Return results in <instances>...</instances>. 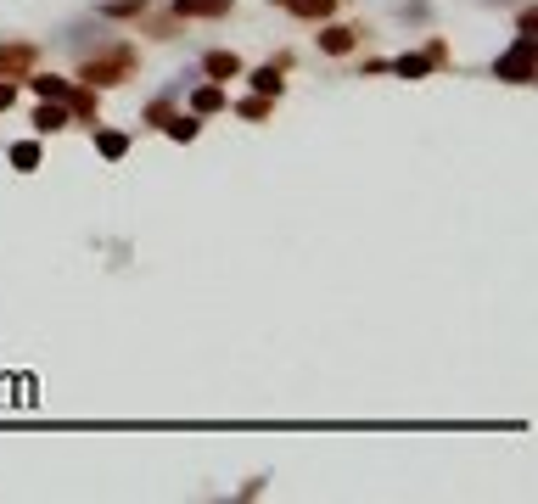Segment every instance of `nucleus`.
I'll list each match as a JSON object with an SVG mask.
<instances>
[{
    "mask_svg": "<svg viewBox=\"0 0 538 504\" xmlns=\"http://www.w3.org/2000/svg\"><path fill=\"white\" fill-rule=\"evenodd\" d=\"M236 112L247 118V124H264L269 112H275V101H269V96H241V101H236Z\"/></svg>",
    "mask_w": 538,
    "mask_h": 504,
    "instance_id": "nucleus-19",
    "label": "nucleus"
},
{
    "mask_svg": "<svg viewBox=\"0 0 538 504\" xmlns=\"http://www.w3.org/2000/svg\"><path fill=\"white\" fill-rule=\"evenodd\" d=\"M6 163H12L17 174H34V168L45 163V146H40V135H34V140H12V146H6Z\"/></svg>",
    "mask_w": 538,
    "mask_h": 504,
    "instance_id": "nucleus-14",
    "label": "nucleus"
},
{
    "mask_svg": "<svg viewBox=\"0 0 538 504\" xmlns=\"http://www.w3.org/2000/svg\"><path fill=\"white\" fill-rule=\"evenodd\" d=\"M17 90H23V79H0V112L17 107Z\"/></svg>",
    "mask_w": 538,
    "mask_h": 504,
    "instance_id": "nucleus-21",
    "label": "nucleus"
},
{
    "mask_svg": "<svg viewBox=\"0 0 538 504\" xmlns=\"http://www.w3.org/2000/svg\"><path fill=\"white\" fill-rule=\"evenodd\" d=\"M398 17H404V23H415V28H432L438 6H432V0H398Z\"/></svg>",
    "mask_w": 538,
    "mask_h": 504,
    "instance_id": "nucleus-18",
    "label": "nucleus"
},
{
    "mask_svg": "<svg viewBox=\"0 0 538 504\" xmlns=\"http://www.w3.org/2000/svg\"><path fill=\"white\" fill-rule=\"evenodd\" d=\"M533 51H538L533 34H516V45L494 56V79L499 84H533Z\"/></svg>",
    "mask_w": 538,
    "mask_h": 504,
    "instance_id": "nucleus-3",
    "label": "nucleus"
},
{
    "mask_svg": "<svg viewBox=\"0 0 538 504\" xmlns=\"http://www.w3.org/2000/svg\"><path fill=\"white\" fill-rule=\"evenodd\" d=\"M197 73H202V79H213V84H230V79H241V73H247V62H241L236 51H225V45H219V51H202Z\"/></svg>",
    "mask_w": 538,
    "mask_h": 504,
    "instance_id": "nucleus-8",
    "label": "nucleus"
},
{
    "mask_svg": "<svg viewBox=\"0 0 538 504\" xmlns=\"http://www.w3.org/2000/svg\"><path fill=\"white\" fill-rule=\"evenodd\" d=\"M141 68V51L129 40H96V51H85L79 62V84H96V90H113V84H129Z\"/></svg>",
    "mask_w": 538,
    "mask_h": 504,
    "instance_id": "nucleus-1",
    "label": "nucleus"
},
{
    "mask_svg": "<svg viewBox=\"0 0 538 504\" xmlns=\"http://www.w3.org/2000/svg\"><path fill=\"white\" fill-rule=\"evenodd\" d=\"M152 0H96V17L101 23H129V17H146Z\"/></svg>",
    "mask_w": 538,
    "mask_h": 504,
    "instance_id": "nucleus-15",
    "label": "nucleus"
},
{
    "mask_svg": "<svg viewBox=\"0 0 538 504\" xmlns=\"http://www.w3.org/2000/svg\"><path fill=\"white\" fill-rule=\"evenodd\" d=\"M185 96V112H197V118H213V112H225L230 96H225V84H213V79H191V90H180Z\"/></svg>",
    "mask_w": 538,
    "mask_h": 504,
    "instance_id": "nucleus-7",
    "label": "nucleus"
},
{
    "mask_svg": "<svg viewBox=\"0 0 538 504\" xmlns=\"http://www.w3.org/2000/svg\"><path fill=\"white\" fill-rule=\"evenodd\" d=\"M73 124V112L62 107V101H40V107H34V135H62V129Z\"/></svg>",
    "mask_w": 538,
    "mask_h": 504,
    "instance_id": "nucleus-12",
    "label": "nucleus"
},
{
    "mask_svg": "<svg viewBox=\"0 0 538 504\" xmlns=\"http://www.w3.org/2000/svg\"><path fill=\"white\" fill-rule=\"evenodd\" d=\"M90 140H96V152L107 163H124L129 157V129H107V124H90Z\"/></svg>",
    "mask_w": 538,
    "mask_h": 504,
    "instance_id": "nucleus-11",
    "label": "nucleus"
},
{
    "mask_svg": "<svg viewBox=\"0 0 538 504\" xmlns=\"http://www.w3.org/2000/svg\"><path fill=\"white\" fill-rule=\"evenodd\" d=\"M482 6H516V0H482Z\"/></svg>",
    "mask_w": 538,
    "mask_h": 504,
    "instance_id": "nucleus-22",
    "label": "nucleus"
},
{
    "mask_svg": "<svg viewBox=\"0 0 538 504\" xmlns=\"http://www.w3.org/2000/svg\"><path fill=\"white\" fill-rule=\"evenodd\" d=\"M314 40H320V56H354L359 45H365V28H354V23H331V17H326Z\"/></svg>",
    "mask_w": 538,
    "mask_h": 504,
    "instance_id": "nucleus-5",
    "label": "nucleus"
},
{
    "mask_svg": "<svg viewBox=\"0 0 538 504\" xmlns=\"http://www.w3.org/2000/svg\"><path fill=\"white\" fill-rule=\"evenodd\" d=\"M163 135H169V140H180V146H191V140L202 135V118H197V112H174L169 124H163Z\"/></svg>",
    "mask_w": 538,
    "mask_h": 504,
    "instance_id": "nucleus-17",
    "label": "nucleus"
},
{
    "mask_svg": "<svg viewBox=\"0 0 538 504\" xmlns=\"http://www.w3.org/2000/svg\"><path fill=\"white\" fill-rule=\"evenodd\" d=\"M516 34H533L538 40V6L533 0H516Z\"/></svg>",
    "mask_w": 538,
    "mask_h": 504,
    "instance_id": "nucleus-20",
    "label": "nucleus"
},
{
    "mask_svg": "<svg viewBox=\"0 0 538 504\" xmlns=\"http://www.w3.org/2000/svg\"><path fill=\"white\" fill-rule=\"evenodd\" d=\"M169 12L185 17V23H191V17H230L236 0H169Z\"/></svg>",
    "mask_w": 538,
    "mask_h": 504,
    "instance_id": "nucleus-13",
    "label": "nucleus"
},
{
    "mask_svg": "<svg viewBox=\"0 0 538 504\" xmlns=\"http://www.w3.org/2000/svg\"><path fill=\"white\" fill-rule=\"evenodd\" d=\"M286 73H292V51L269 56L264 68H253V73H247V79H253V96H269V101H281V96H286Z\"/></svg>",
    "mask_w": 538,
    "mask_h": 504,
    "instance_id": "nucleus-4",
    "label": "nucleus"
},
{
    "mask_svg": "<svg viewBox=\"0 0 538 504\" xmlns=\"http://www.w3.org/2000/svg\"><path fill=\"white\" fill-rule=\"evenodd\" d=\"M269 6H281V12L298 17V23H326V17H337L342 0H269Z\"/></svg>",
    "mask_w": 538,
    "mask_h": 504,
    "instance_id": "nucleus-10",
    "label": "nucleus"
},
{
    "mask_svg": "<svg viewBox=\"0 0 538 504\" xmlns=\"http://www.w3.org/2000/svg\"><path fill=\"white\" fill-rule=\"evenodd\" d=\"M34 62H40L34 40H0V79H29Z\"/></svg>",
    "mask_w": 538,
    "mask_h": 504,
    "instance_id": "nucleus-6",
    "label": "nucleus"
},
{
    "mask_svg": "<svg viewBox=\"0 0 538 504\" xmlns=\"http://www.w3.org/2000/svg\"><path fill=\"white\" fill-rule=\"evenodd\" d=\"M449 62H454L449 40H443V34H432V40H426L421 51H404V56H393V62H387V73H398V79H426V73H443Z\"/></svg>",
    "mask_w": 538,
    "mask_h": 504,
    "instance_id": "nucleus-2",
    "label": "nucleus"
},
{
    "mask_svg": "<svg viewBox=\"0 0 538 504\" xmlns=\"http://www.w3.org/2000/svg\"><path fill=\"white\" fill-rule=\"evenodd\" d=\"M23 84H29L40 101H68L73 96V79H57V73H29Z\"/></svg>",
    "mask_w": 538,
    "mask_h": 504,
    "instance_id": "nucleus-16",
    "label": "nucleus"
},
{
    "mask_svg": "<svg viewBox=\"0 0 538 504\" xmlns=\"http://www.w3.org/2000/svg\"><path fill=\"white\" fill-rule=\"evenodd\" d=\"M62 107H68L73 112V124H101V90H96V84H73V96L68 101H62Z\"/></svg>",
    "mask_w": 538,
    "mask_h": 504,
    "instance_id": "nucleus-9",
    "label": "nucleus"
}]
</instances>
